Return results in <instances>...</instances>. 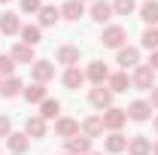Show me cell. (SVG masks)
Masks as SVG:
<instances>
[{"label": "cell", "mask_w": 158, "mask_h": 155, "mask_svg": "<svg viewBox=\"0 0 158 155\" xmlns=\"http://www.w3.org/2000/svg\"><path fill=\"white\" fill-rule=\"evenodd\" d=\"M155 85V70L149 64H137L134 73H131V88H140V91H152Z\"/></svg>", "instance_id": "1"}, {"label": "cell", "mask_w": 158, "mask_h": 155, "mask_svg": "<svg viewBox=\"0 0 158 155\" xmlns=\"http://www.w3.org/2000/svg\"><path fill=\"white\" fill-rule=\"evenodd\" d=\"M125 40H128V31H125L122 24H106L103 34H100V43H103L106 49H116V52L125 46Z\"/></svg>", "instance_id": "2"}, {"label": "cell", "mask_w": 158, "mask_h": 155, "mask_svg": "<svg viewBox=\"0 0 158 155\" xmlns=\"http://www.w3.org/2000/svg\"><path fill=\"white\" fill-rule=\"evenodd\" d=\"M31 76H34V82H40V85H46L49 79H55V64L46 58H37L34 64H31Z\"/></svg>", "instance_id": "3"}, {"label": "cell", "mask_w": 158, "mask_h": 155, "mask_svg": "<svg viewBox=\"0 0 158 155\" xmlns=\"http://www.w3.org/2000/svg\"><path fill=\"white\" fill-rule=\"evenodd\" d=\"M103 128L106 131H122V125L128 122V113L125 110H118V107H110V110H103Z\"/></svg>", "instance_id": "4"}, {"label": "cell", "mask_w": 158, "mask_h": 155, "mask_svg": "<svg viewBox=\"0 0 158 155\" xmlns=\"http://www.w3.org/2000/svg\"><path fill=\"white\" fill-rule=\"evenodd\" d=\"M88 100H91V107H98V110H110V107H113V91H110L106 85H94V88L88 91Z\"/></svg>", "instance_id": "5"}, {"label": "cell", "mask_w": 158, "mask_h": 155, "mask_svg": "<svg viewBox=\"0 0 158 155\" xmlns=\"http://www.w3.org/2000/svg\"><path fill=\"white\" fill-rule=\"evenodd\" d=\"M79 58H82L79 46H58V49H55V61L64 64V67H76Z\"/></svg>", "instance_id": "6"}, {"label": "cell", "mask_w": 158, "mask_h": 155, "mask_svg": "<svg viewBox=\"0 0 158 155\" xmlns=\"http://www.w3.org/2000/svg\"><path fill=\"white\" fill-rule=\"evenodd\" d=\"M85 79H88L91 85H103V82L110 79V67H106L103 61H91L88 70H85Z\"/></svg>", "instance_id": "7"}, {"label": "cell", "mask_w": 158, "mask_h": 155, "mask_svg": "<svg viewBox=\"0 0 158 155\" xmlns=\"http://www.w3.org/2000/svg\"><path fill=\"white\" fill-rule=\"evenodd\" d=\"M125 113H128L131 122H146V119L152 116V107H149V100H131Z\"/></svg>", "instance_id": "8"}, {"label": "cell", "mask_w": 158, "mask_h": 155, "mask_svg": "<svg viewBox=\"0 0 158 155\" xmlns=\"http://www.w3.org/2000/svg\"><path fill=\"white\" fill-rule=\"evenodd\" d=\"M116 64H122L125 70H128V67H137L140 64V49L137 46H122L116 52Z\"/></svg>", "instance_id": "9"}, {"label": "cell", "mask_w": 158, "mask_h": 155, "mask_svg": "<svg viewBox=\"0 0 158 155\" xmlns=\"http://www.w3.org/2000/svg\"><path fill=\"white\" fill-rule=\"evenodd\" d=\"M55 134H58V137H64V140L76 137V134H79V122H76V119H70V116L55 119Z\"/></svg>", "instance_id": "10"}, {"label": "cell", "mask_w": 158, "mask_h": 155, "mask_svg": "<svg viewBox=\"0 0 158 155\" xmlns=\"http://www.w3.org/2000/svg\"><path fill=\"white\" fill-rule=\"evenodd\" d=\"M64 143H67V155H88L91 152V140L85 134H76L70 140H64Z\"/></svg>", "instance_id": "11"}, {"label": "cell", "mask_w": 158, "mask_h": 155, "mask_svg": "<svg viewBox=\"0 0 158 155\" xmlns=\"http://www.w3.org/2000/svg\"><path fill=\"white\" fill-rule=\"evenodd\" d=\"M128 155H152V143H149V137H143V134L128 137Z\"/></svg>", "instance_id": "12"}, {"label": "cell", "mask_w": 158, "mask_h": 155, "mask_svg": "<svg viewBox=\"0 0 158 155\" xmlns=\"http://www.w3.org/2000/svg\"><path fill=\"white\" fill-rule=\"evenodd\" d=\"M46 119L43 116H27V122H24V134L31 137V140H40V137H46Z\"/></svg>", "instance_id": "13"}, {"label": "cell", "mask_w": 158, "mask_h": 155, "mask_svg": "<svg viewBox=\"0 0 158 155\" xmlns=\"http://www.w3.org/2000/svg\"><path fill=\"white\" fill-rule=\"evenodd\" d=\"M106 88H110L113 94H122V91H128V88H131V76H128L125 70L110 73V79H106Z\"/></svg>", "instance_id": "14"}, {"label": "cell", "mask_w": 158, "mask_h": 155, "mask_svg": "<svg viewBox=\"0 0 158 155\" xmlns=\"http://www.w3.org/2000/svg\"><path fill=\"white\" fill-rule=\"evenodd\" d=\"M82 15H85V3L82 0H67L61 6V19H67V21H79Z\"/></svg>", "instance_id": "15"}, {"label": "cell", "mask_w": 158, "mask_h": 155, "mask_svg": "<svg viewBox=\"0 0 158 155\" xmlns=\"http://www.w3.org/2000/svg\"><path fill=\"white\" fill-rule=\"evenodd\" d=\"M113 15H116V12H113V3H106V0H94V3H91V19L98 21V24L110 21Z\"/></svg>", "instance_id": "16"}, {"label": "cell", "mask_w": 158, "mask_h": 155, "mask_svg": "<svg viewBox=\"0 0 158 155\" xmlns=\"http://www.w3.org/2000/svg\"><path fill=\"white\" fill-rule=\"evenodd\" d=\"M6 146H9V152H12V155H21V152L31 149V137H27V134H15V131H12V134L6 137Z\"/></svg>", "instance_id": "17"}, {"label": "cell", "mask_w": 158, "mask_h": 155, "mask_svg": "<svg viewBox=\"0 0 158 155\" xmlns=\"http://www.w3.org/2000/svg\"><path fill=\"white\" fill-rule=\"evenodd\" d=\"M0 34H6V37L21 34V21H19L15 12H3V15H0Z\"/></svg>", "instance_id": "18"}, {"label": "cell", "mask_w": 158, "mask_h": 155, "mask_svg": "<svg viewBox=\"0 0 158 155\" xmlns=\"http://www.w3.org/2000/svg\"><path fill=\"white\" fill-rule=\"evenodd\" d=\"M103 131H106V128H103V119H100V116H88L85 122H82V134L88 137V140H94V137H100Z\"/></svg>", "instance_id": "19"}, {"label": "cell", "mask_w": 158, "mask_h": 155, "mask_svg": "<svg viewBox=\"0 0 158 155\" xmlns=\"http://www.w3.org/2000/svg\"><path fill=\"white\" fill-rule=\"evenodd\" d=\"M61 82H64V88H70V91H76L79 85L85 82V73H82L79 67H67V70H64V79H61Z\"/></svg>", "instance_id": "20"}, {"label": "cell", "mask_w": 158, "mask_h": 155, "mask_svg": "<svg viewBox=\"0 0 158 155\" xmlns=\"http://www.w3.org/2000/svg\"><path fill=\"white\" fill-rule=\"evenodd\" d=\"M125 149H128V137L122 134V131H110V137H106V152L118 155V152H125Z\"/></svg>", "instance_id": "21"}, {"label": "cell", "mask_w": 158, "mask_h": 155, "mask_svg": "<svg viewBox=\"0 0 158 155\" xmlns=\"http://www.w3.org/2000/svg\"><path fill=\"white\" fill-rule=\"evenodd\" d=\"M12 61H19V64H34L37 61V55H34V46H24V43H19V46H12Z\"/></svg>", "instance_id": "22"}, {"label": "cell", "mask_w": 158, "mask_h": 155, "mask_svg": "<svg viewBox=\"0 0 158 155\" xmlns=\"http://www.w3.org/2000/svg\"><path fill=\"white\" fill-rule=\"evenodd\" d=\"M43 40V27L40 24H21V43L24 46H37Z\"/></svg>", "instance_id": "23"}, {"label": "cell", "mask_w": 158, "mask_h": 155, "mask_svg": "<svg viewBox=\"0 0 158 155\" xmlns=\"http://www.w3.org/2000/svg\"><path fill=\"white\" fill-rule=\"evenodd\" d=\"M140 19L146 21L149 27H155L158 24V0H146V3L140 6Z\"/></svg>", "instance_id": "24"}, {"label": "cell", "mask_w": 158, "mask_h": 155, "mask_svg": "<svg viewBox=\"0 0 158 155\" xmlns=\"http://www.w3.org/2000/svg\"><path fill=\"white\" fill-rule=\"evenodd\" d=\"M37 15H40V27H52V24L61 21V9H55V6H43Z\"/></svg>", "instance_id": "25"}, {"label": "cell", "mask_w": 158, "mask_h": 155, "mask_svg": "<svg viewBox=\"0 0 158 155\" xmlns=\"http://www.w3.org/2000/svg\"><path fill=\"white\" fill-rule=\"evenodd\" d=\"M40 116L46 119H61V100H52V97H46L43 103H40Z\"/></svg>", "instance_id": "26"}, {"label": "cell", "mask_w": 158, "mask_h": 155, "mask_svg": "<svg viewBox=\"0 0 158 155\" xmlns=\"http://www.w3.org/2000/svg\"><path fill=\"white\" fill-rule=\"evenodd\" d=\"M21 91H24V85H21V79H19V76L3 79V85H0V94H3V97H19Z\"/></svg>", "instance_id": "27"}, {"label": "cell", "mask_w": 158, "mask_h": 155, "mask_svg": "<svg viewBox=\"0 0 158 155\" xmlns=\"http://www.w3.org/2000/svg\"><path fill=\"white\" fill-rule=\"evenodd\" d=\"M21 94H24V100H27V103H43V100H46V85L34 82V85H27Z\"/></svg>", "instance_id": "28"}, {"label": "cell", "mask_w": 158, "mask_h": 155, "mask_svg": "<svg viewBox=\"0 0 158 155\" xmlns=\"http://www.w3.org/2000/svg\"><path fill=\"white\" fill-rule=\"evenodd\" d=\"M143 49H149V52H155L158 49V27H146V31H143Z\"/></svg>", "instance_id": "29"}, {"label": "cell", "mask_w": 158, "mask_h": 155, "mask_svg": "<svg viewBox=\"0 0 158 155\" xmlns=\"http://www.w3.org/2000/svg\"><path fill=\"white\" fill-rule=\"evenodd\" d=\"M134 9H137V0H116L113 3V12L116 15H131Z\"/></svg>", "instance_id": "30"}, {"label": "cell", "mask_w": 158, "mask_h": 155, "mask_svg": "<svg viewBox=\"0 0 158 155\" xmlns=\"http://www.w3.org/2000/svg\"><path fill=\"white\" fill-rule=\"evenodd\" d=\"M15 73V61H12V55H0V79H9Z\"/></svg>", "instance_id": "31"}, {"label": "cell", "mask_w": 158, "mask_h": 155, "mask_svg": "<svg viewBox=\"0 0 158 155\" xmlns=\"http://www.w3.org/2000/svg\"><path fill=\"white\" fill-rule=\"evenodd\" d=\"M40 9H43V0H21V12H31L34 15Z\"/></svg>", "instance_id": "32"}, {"label": "cell", "mask_w": 158, "mask_h": 155, "mask_svg": "<svg viewBox=\"0 0 158 155\" xmlns=\"http://www.w3.org/2000/svg\"><path fill=\"white\" fill-rule=\"evenodd\" d=\"M9 134H12V122H9L6 116H0V140H6Z\"/></svg>", "instance_id": "33"}, {"label": "cell", "mask_w": 158, "mask_h": 155, "mask_svg": "<svg viewBox=\"0 0 158 155\" xmlns=\"http://www.w3.org/2000/svg\"><path fill=\"white\" fill-rule=\"evenodd\" d=\"M149 107L158 110V85H152V91H149Z\"/></svg>", "instance_id": "34"}, {"label": "cell", "mask_w": 158, "mask_h": 155, "mask_svg": "<svg viewBox=\"0 0 158 155\" xmlns=\"http://www.w3.org/2000/svg\"><path fill=\"white\" fill-rule=\"evenodd\" d=\"M149 67H152V70H158V49L152 52V58H149Z\"/></svg>", "instance_id": "35"}, {"label": "cell", "mask_w": 158, "mask_h": 155, "mask_svg": "<svg viewBox=\"0 0 158 155\" xmlns=\"http://www.w3.org/2000/svg\"><path fill=\"white\" fill-rule=\"evenodd\" d=\"M152 155H158V140H155V143H152Z\"/></svg>", "instance_id": "36"}, {"label": "cell", "mask_w": 158, "mask_h": 155, "mask_svg": "<svg viewBox=\"0 0 158 155\" xmlns=\"http://www.w3.org/2000/svg\"><path fill=\"white\" fill-rule=\"evenodd\" d=\"M152 128H155V134H158V116H155V122H152Z\"/></svg>", "instance_id": "37"}, {"label": "cell", "mask_w": 158, "mask_h": 155, "mask_svg": "<svg viewBox=\"0 0 158 155\" xmlns=\"http://www.w3.org/2000/svg\"><path fill=\"white\" fill-rule=\"evenodd\" d=\"M88 155H100V152H88Z\"/></svg>", "instance_id": "38"}, {"label": "cell", "mask_w": 158, "mask_h": 155, "mask_svg": "<svg viewBox=\"0 0 158 155\" xmlns=\"http://www.w3.org/2000/svg\"><path fill=\"white\" fill-rule=\"evenodd\" d=\"M0 3H9V0H0Z\"/></svg>", "instance_id": "39"}, {"label": "cell", "mask_w": 158, "mask_h": 155, "mask_svg": "<svg viewBox=\"0 0 158 155\" xmlns=\"http://www.w3.org/2000/svg\"><path fill=\"white\" fill-rule=\"evenodd\" d=\"M0 85H3V79H0Z\"/></svg>", "instance_id": "40"}, {"label": "cell", "mask_w": 158, "mask_h": 155, "mask_svg": "<svg viewBox=\"0 0 158 155\" xmlns=\"http://www.w3.org/2000/svg\"><path fill=\"white\" fill-rule=\"evenodd\" d=\"M61 155H67V152H61Z\"/></svg>", "instance_id": "41"}, {"label": "cell", "mask_w": 158, "mask_h": 155, "mask_svg": "<svg viewBox=\"0 0 158 155\" xmlns=\"http://www.w3.org/2000/svg\"><path fill=\"white\" fill-rule=\"evenodd\" d=\"M82 3H85V0H82Z\"/></svg>", "instance_id": "42"}]
</instances>
